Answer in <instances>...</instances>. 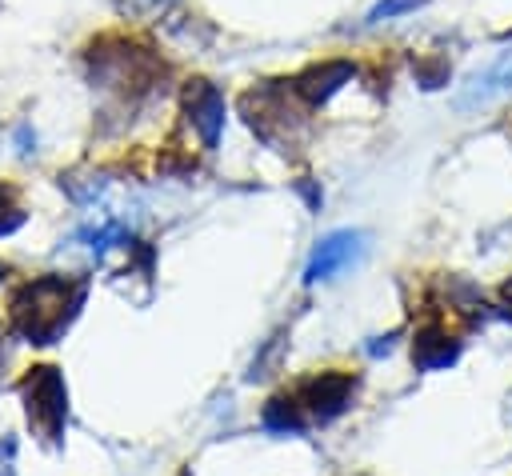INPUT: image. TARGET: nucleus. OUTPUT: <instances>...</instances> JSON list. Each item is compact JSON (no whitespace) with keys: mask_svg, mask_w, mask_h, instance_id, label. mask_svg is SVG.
<instances>
[{"mask_svg":"<svg viewBox=\"0 0 512 476\" xmlns=\"http://www.w3.org/2000/svg\"><path fill=\"white\" fill-rule=\"evenodd\" d=\"M80 300H84V284H68L64 276L32 280L12 300V324L24 340L52 344L68 328V320L76 316Z\"/></svg>","mask_w":512,"mask_h":476,"instance_id":"f257e3e1","label":"nucleus"},{"mask_svg":"<svg viewBox=\"0 0 512 476\" xmlns=\"http://www.w3.org/2000/svg\"><path fill=\"white\" fill-rule=\"evenodd\" d=\"M20 392H24V408H28V420L36 424V432L44 440H56L64 432V420H68V388H64V376L52 364H40V368H32L24 376Z\"/></svg>","mask_w":512,"mask_h":476,"instance_id":"f03ea898","label":"nucleus"},{"mask_svg":"<svg viewBox=\"0 0 512 476\" xmlns=\"http://www.w3.org/2000/svg\"><path fill=\"white\" fill-rule=\"evenodd\" d=\"M184 112H188V124L196 128L200 144L216 148V140L224 132V92L212 80L196 76V80L184 84Z\"/></svg>","mask_w":512,"mask_h":476,"instance_id":"7ed1b4c3","label":"nucleus"},{"mask_svg":"<svg viewBox=\"0 0 512 476\" xmlns=\"http://www.w3.org/2000/svg\"><path fill=\"white\" fill-rule=\"evenodd\" d=\"M352 60H320V64H308L296 80H292V96L296 100H304L308 108H320V104H328L348 80H352Z\"/></svg>","mask_w":512,"mask_h":476,"instance_id":"20e7f679","label":"nucleus"},{"mask_svg":"<svg viewBox=\"0 0 512 476\" xmlns=\"http://www.w3.org/2000/svg\"><path fill=\"white\" fill-rule=\"evenodd\" d=\"M352 396H356V376H348V372H324V376H316V380L304 384L300 408L308 416H316V420H332V416H340L352 404Z\"/></svg>","mask_w":512,"mask_h":476,"instance_id":"39448f33","label":"nucleus"},{"mask_svg":"<svg viewBox=\"0 0 512 476\" xmlns=\"http://www.w3.org/2000/svg\"><path fill=\"white\" fill-rule=\"evenodd\" d=\"M500 96H512V52H504L496 64H488L484 72H476L460 96H456V108H484Z\"/></svg>","mask_w":512,"mask_h":476,"instance_id":"423d86ee","label":"nucleus"},{"mask_svg":"<svg viewBox=\"0 0 512 476\" xmlns=\"http://www.w3.org/2000/svg\"><path fill=\"white\" fill-rule=\"evenodd\" d=\"M360 252V232H332L316 244L312 260H308V272L304 280H328L336 268H344L352 256Z\"/></svg>","mask_w":512,"mask_h":476,"instance_id":"0eeeda50","label":"nucleus"},{"mask_svg":"<svg viewBox=\"0 0 512 476\" xmlns=\"http://www.w3.org/2000/svg\"><path fill=\"white\" fill-rule=\"evenodd\" d=\"M456 356H460V344H456L448 332H440V328H420L416 340H412V360H416V368H424V372L448 368Z\"/></svg>","mask_w":512,"mask_h":476,"instance_id":"6e6552de","label":"nucleus"},{"mask_svg":"<svg viewBox=\"0 0 512 476\" xmlns=\"http://www.w3.org/2000/svg\"><path fill=\"white\" fill-rule=\"evenodd\" d=\"M304 408H300V400H272L268 408H264V424L272 428V432H300L304 428V416H300Z\"/></svg>","mask_w":512,"mask_h":476,"instance_id":"1a4fd4ad","label":"nucleus"},{"mask_svg":"<svg viewBox=\"0 0 512 476\" xmlns=\"http://www.w3.org/2000/svg\"><path fill=\"white\" fill-rule=\"evenodd\" d=\"M428 0H376L372 12H368V24H380V20H396V16H408L416 8H424Z\"/></svg>","mask_w":512,"mask_h":476,"instance_id":"9d476101","label":"nucleus"},{"mask_svg":"<svg viewBox=\"0 0 512 476\" xmlns=\"http://www.w3.org/2000/svg\"><path fill=\"white\" fill-rule=\"evenodd\" d=\"M20 224H24V212H20V204H16V192L0 184V236H8V232L20 228Z\"/></svg>","mask_w":512,"mask_h":476,"instance_id":"9b49d317","label":"nucleus"},{"mask_svg":"<svg viewBox=\"0 0 512 476\" xmlns=\"http://www.w3.org/2000/svg\"><path fill=\"white\" fill-rule=\"evenodd\" d=\"M12 452H16V444L4 440V444H0V476H12Z\"/></svg>","mask_w":512,"mask_h":476,"instance_id":"f8f14e48","label":"nucleus"},{"mask_svg":"<svg viewBox=\"0 0 512 476\" xmlns=\"http://www.w3.org/2000/svg\"><path fill=\"white\" fill-rule=\"evenodd\" d=\"M148 4H164V0H148Z\"/></svg>","mask_w":512,"mask_h":476,"instance_id":"ddd939ff","label":"nucleus"},{"mask_svg":"<svg viewBox=\"0 0 512 476\" xmlns=\"http://www.w3.org/2000/svg\"><path fill=\"white\" fill-rule=\"evenodd\" d=\"M508 300H512V288H508Z\"/></svg>","mask_w":512,"mask_h":476,"instance_id":"4468645a","label":"nucleus"},{"mask_svg":"<svg viewBox=\"0 0 512 476\" xmlns=\"http://www.w3.org/2000/svg\"><path fill=\"white\" fill-rule=\"evenodd\" d=\"M0 272H4V264H0Z\"/></svg>","mask_w":512,"mask_h":476,"instance_id":"2eb2a0df","label":"nucleus"}]
</instances>
